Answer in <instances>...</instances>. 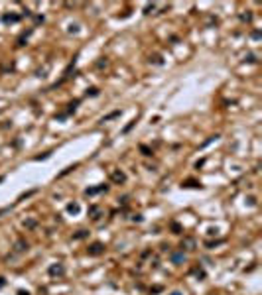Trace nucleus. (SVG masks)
Here are the masks:
<instances>
[{
    "label": "nucleus",
    "instance_id": "nucleus-1",
    "mask_svg": "<svg viewBox=\"0 0 262 295\" xmlns=\"http://www.w3.org/2000/svg\"><path fill=\"white\" fill-rule=\"evenodd\" d=\"M47 274H49L51 277H61V276H65V266H63L61 262L51 264L49 268H47Z\"/></svg>",
    "mask_w": 262,
    "mask_h": 295
},
{
    "label": "nucleus",
    "instance_id": "nucleus-2",
    "mask_svg": "<svg viewBox=\"0 0 262 295\" xmlns=\"http://www.w3.org/2000/svg\"><path fill=\"white\" fill-rule=\"evenodd\" d=\"M87 254L89 256H95V258L104 254V244H103V242H93V244L87 248Z\"/></svg>",
    "mask_w": 262,
    "mask_h": 295
},
{
    "label": "nucleus",
    "instance_id": "nucleus-3",
    "mask_svg": "<svg viewBox=\"0 0 262 295\" xmlns=\"http://www.w3.org/2000/svg\"><path fill=\"white\" fill-rule=\"evenodd\" d=\"M110 181H112V183H116V185H120V183L126 181V175H124L122 171H118V169H116V171H112V173H110Z\"/></svg>",
    "mask_w": 262,
    "mask_h": 295
},
{
    "label": "nucleus",
    "instance_id": "nucleus-4",
    "mask_svg": "<svg viewBox=\"0 0 262 295\" xmlns=\"http://www.w3.org/2000/svg\"><path fill=\"white\" fill-rule=\"evenodd\" d=\"M179 246H181V250H195V238H191V236H185Z\"/></svg>",
    "mask_w": 262,
    "mask_h": 295
},
{
    "label": "nucleus",
    "instance_id": "nucleus-5",
    "mask_svg": "<svg viewBox=\"0 0 262 295\" xmlns=\"http://www.w3.org/2000/svg\"><path fill=\"white\" fill-rule=\"evenodd\" d=\"M170 260H171V264H183V262H185V254H183V250H179V252H171Z\"/></svg>",
    "mask_w": 262,
    "mask_h": 295
},
{
    "label": "nucleus",
    "instance_id": "nucleus-6",
    "mask_svg": "<svg viewBox=\"0 0 262 295\" xmlns=\"http://www.w3.org/2000/svg\"><path fill=\"white\" fill-rule=\"evenodd\" d=\"M89 217H91L93 220H99L101 218V206L99 205H91L89 206Z\"/></svg>",
    "mask_w": 262,
    "mask_h": 295
},
{
    "label": "nucleus",
    "instance_id": "nucleus-7",
    "mask_svg": "<svg viewBox=\"0 0 262 295\" xmlns=\"http://www.w3.org/2000/svg\"><path fill=\"white\" fill-rule=\"evenodd\" d=\"M22 16H18V14H4L2 16V22L4 24H16V22H20Z\"/></svg>",
    "mask_w": 262,
    "mask_h": 295
},
{
    "label": "nucleus",
    "instance_id": "nucleus-8",
    "mask_svg": "<svg viewBox=\"0 0 262 295\" xmlns=\"http://www.w3.org/2000/svg\"><path fill=\"white\" fill-rule=\"evenodd\" d=\"M109 187L107 185H99V187H89V189H85V195H97V193H103V191H107Z\"/></svg>",
    "mask_w": 262,
    "mask_h": 295
},
{
    "label": "nucleus",
    "instance_id": "nucleus-9",
    "mask_svg": "<svg viewBox=\"0 0 262 295\" xmlns=\"http://www.w3.org/2000/svg\"><path fill=\"white\" fill-rule=\"evenodd\" d=\"M14 250L20 254V252H26L28 250V242L24 240V238H20V240H16V244H14Z\"/></svg>",
    "mask_w": 262,
    "mask_h": 295
},
{
    "label": "nucleus",
    "instance_id": "nucleus-10",
    "mask_svg": "<svg viewBox=\"0 0 262 295\" xmlns=\"http://www.w3.org/2000/svg\"><path fill=\"white\" fill-rule=\"evenodd\" d=\"M181 187L183 189H201V183L199 181H193V179H187L181 183Z\"/></svg>",
    "mask_w": 262,
    "mask_h": 295
},
{
    "label": "nucleus",
    "instance_id": "nucleus-11",
    "mask_svg": "<svg viewBox=\"0 0 262 295\" xmlns=\"http://www.w3.org/2000/svg\"><path fill=\"white\" fill-rule=\"evenodd\" d=\"M170 228H171V232H174V234H181V232H183V226L179 224V223H176V220L170 224Z\"/></svg>",
    "mask_w": 262,
    "mask_h": 295
},
{
    "label": "nucleus",
    "instance_id": "nucleus-12",
    "mask_svg": "<svg viewBox=\"0 0 262 295\" xmlns=\"http://www.w3.org/2000/svg\"><path fill=\"white\" fill-rule=\"evenodd\" d=\"M120 114H122L120 110H112V112H110V114H107V116H104V118H103L101 122H109V120H112V118H118V116H120Z\"/></svg>",
    "mask_w": 262,
    "mask_h": 295
},
{
    "label": "nucleus",
    "instance_id": "nucleus-13",
    "mask_svg": "<svg viewBox=\"0 0 262 295\" xmlns=\"http://www.w3.org/2000/svg\"><path fill=\"white\" fill-rule=\"evenodd\" d=\"M89 236V230H77L73 234V240H83V238H87Z\"/></svg>",
    "mask_w": 262,
    "mask_h": 295
},
{
    "label": "nucleus",
    "instance_id": "nucleus-14",
    "mask_svg": "<svg viewBox=\"0 0 262 295\" xmlns=\"http://www.w3.org/2000/svg\"><path fill=\"white\" fill-rule=\"evenodd\" d=\"M191 274H193V276H197V279H205V271L201 270V268H193V270H191Z\"/></svg>",
    "mask_w": 262,
    "mask_h": 295
},
{
    "label": "nucleus",
    "instance_id": "nucleus-15",
    "mask_svg": "<svg viewBox=\"0 0 262 295\" xmlns=\"http://www.w3.org/2000/svg\"><path fill=\"white\" fill-rule=\"evenodd\" d=\"M140 152H142V156H146V158H150V156L154 153V152H152V148H148V146H144V144L140 146Z\"/></svg>",
    "mask_w": 262,
    "mask_h": 295
},
{
    "label": "nucleus",
    "instance_id": "nucleus-16",
    "mask_svg": "<svg viewBox=\"0 0 262 295\" xmlns=\"http://www.w3.org/2000/svg\"><path fill=\"white\" fill-rule=\"evenodd\" d=\"M67 211L73 212V215H77V212H79V205L77 203H69V205H67Z\"/></svg>",
    "mask_w": 262,
    "mask_h": 295
},
{
    "label": "nucleus",
    "instance_id": "nucleus-17",
    "mask_svg": "<svg viewBox=\"0 0 262 295\" xmlns=\"http://www.w3.org/2000/svg\"><path fill=\"white\" fill-rule=\"evenodd\" d=\"M77 105H79V100H73L71 105H69V108H67V112H65V114H67V116L73 114V112H75V108H77Z\"/></svg>",
    "mask_w": 262,
    "mask_h": 295
},
{
    "label": "nucleus",
    "instance_id": "nucleus-18",
    "mask_svg": "<svg viewBox=\"0 0 262 295\" xmlns=\"http://www.w3.org/2000/svg\"><path fill=\"white\" fill-rule=\"evenodd\" d=\"M97 94H99V88H97V87L87 88V97H97Z\"/></svg>",
    "mask_w": 262,
    "mask_h": 295
},
{
    "label": "nucleus",
    "instance_id": "nucleus-19",
    "mask_svg": "<svg viewBox=\"0 0 262 295\" xmlns=\"http://www.w3.org/2000/svg\"><path fill=\"white\" fill-rule=\"evenodd\" d=\"M24 226H26V228H36V226H37V220L30 218V220H26V223H24Z\"/></svg>",
    "mask_w": 262,
    "mask_h": 295
},
{
    "label": "nucleus",
    "instance_id": "nucleus-20",
    "mask_svg": "<svg viewBox=\"0 0 262 295\" xmlns=\"http://www.w3.org/2000/svg\"><path fill=\"white\" fill-rule=\"evenodd\" d=\"M150 63H156V65H162L164 61H162V57H160V55H152V57H150Z\"/></svg>",
    "mask_w": 262,
    "mask_h": 295
},
{
    "label": "nucleus",
    "instance_id": "nucleus-21",
    "mask_svg": "<svg viewBox=\"0 0 262 295\" xmlns=\"http://www.w3.org/2000/svg\"><path fill=\"white\" fill-rule=\"evenodd\" d=\"M134 124H136V120H132V122H128V124H126V126H124V130H122V134H128V132L134 128Z\"/></svg>",
    "mask_w": 262,
    "mask_h": 295
},
{
    "label": "nucleus",
    "instance_id": "nucleus-22",
    "mask_svg": "<svg viewBox=\"0 0 262 295\" xmlns=\"http://www.w3.org/2000/svg\"><path fill=\"white\" fill-rule=\"evenodd\" d=\"M75 167H77V165H69V167H65V169H63V171H61V173H59L57 177H63V175H67V173H71V171H73V169H75Z\"/></svg>",
    "mask_w": 262,
    "mask_h": 295
},
{
    "label": "nucleus",
    "instance_id": "nucleus-23",
    "mask_svg": "<svg viewBox=\"0 0 262 295\" xmlns=\"http://www.w3.org/2000/svg\"><path fill=\"white\" fill-rule=\"evenodd\" d=\"M241 20H242V22H250V20H252V14H250V12L241 14Z\"/></svg>",
    "mask_w": 262,
    "mask_h": 295
},
{
    "label": "nucleus",
    "instance_id": "nucleus-24",
    "mask_svg": "<svg viewBox=\"0 0 262 295\" xmlns=\"http://www.w3.org/2000/svg\"><path fill=\"white\" fill-rule=\"evenodd\" d=\"M97 67H99V69H103V67H107V59H104V57H101L99 61H97Z\"/></svg>",
    "mask_w": 262,
    "mask_h": 295
},
{
    "label": "nucleus",
    "instance_id": "nucleus-25",
    "mask_svg": "<svg viewBox=\"0 0 262 295\" xmlns=\"http://www.w3.org/2000/svg\"><path fill=\"white\" fill-rule=\"evenodd\" d=\"M221 242H223V240H215V242H207V244H205V246H207V248H215V246H219V244H221Z\"/></svg>",
    "mask_w": 262,
    "mask_h": 295
},
{
    "label": "nucleus",
    "instance_id": "nucleus-26",
    "mask_svg": "<svg viewBox=\"0 0 262 295\" xmlns=\"http://www.w3.org/2000/svg\"><path fill=\"white\" fill-rule=\"evenodd\" d=\"M244 61H248V63H256V57H254V55L250 53V55H246V57H244Z\"/></svg>",
    "mask_w": 262,
    "mask_h": 295
},
{
    "label": "nucleus",
    "instance_id": "nucleus-27",
    "mask_svg": "<svg viewBox=\"0 0 262 295\" xmlns=\"http://www.w3.org/2000/svg\"><path fill=\"white\" fill-rule=\"evenodd\" d=\"M152 10H156V4H148V6H146V10H144V14H150Z\"/></svg>",
    "mask_w": 262,
    "mask_h": 295
},
{
    "label": "nucleus",
    "instance_id": "nucleus-28",
    "mask_svg": "<svg viewBox=\"0 0 262 295\" xmlns=\"http://www.w3.org/2000/svg\"><path fill=\"white\" fill-rule=\"evenodd\" d=\"M49 156H51V153L47 152V153H43V156H37V158H34V159H36V161H40V159H47Z\"/></svg>",
    "mask_w": 262,
    "mask_h": 295
},
{
    "label": "nucleus",
    "instance_id": "nucleus-29",
    "mask_svg": "<svg viewBox=\"0 0 262 295\" xmlns=\"http://www.w3.org/2000/svg\"><path fill=\"white\" fill-rule=\"evenodd\" d=\"M162 289H164V287H162V285H154V287H152V293H160Z\"/></svg>",
    "mask_w": 262,
    "mask_h": 295
},
{
    "label": "nucleus",
    "instance_id": "nucleus-30",
    "mask_svg": "<svg viewBox=\"0 0 262 295\" xmlns=\"http://www.w3.org/2000/svg\"><path fill=\"white\" fill-rule=\"evenodd\" d=\"M132 220H134V223H142V215H134Z\"/></svg>",
    "mask_w": 262,
    "mask_h": 295
},
{
    "label": "nucleus",
    "instance_id": "nucleus-31",
    "mask_svg": "<svg viewBox=\"0 0 262 295\" xmlns=\"http://www.w3.org/2000/svg\"><path fill=\"white\" fill-rule=\"evenodd\" d=\"M250 35H252V38H254V40H258V38H260V32H258V30H254V32H252Z\"/></svg>",
    "mask_w": 262,
    "mask_h": 295
},
{
    "label": "nucleus",
    "instance_id": "nucleus-32",
    "mask_svg": "<svg viewBox=\"0 0 262 295\" xmlns=\"http://www.w3.org/2000/svg\"><path fill=\"white\" fill-rule=\"evenodd\" d=\"M203 164H205V159H199L197 164H195V167H197V169H199V167H203Z\"/></svg>",
    "mask_w": 262,
    "mask_h": 295
},
{
    "label": "nucleus",
    "instance_id": "nucleus-33",
    "mask_svg": "<svg viewBox=\"0 0 262 295\" xmlns=\"http://www.w3.org/2000/svg\"><path fill=\"white\" fill-rule=\"evenodd\" d=\"M248 205L254 206V205H256V199H254V197H248Z\"/></svg>",
    "mask_w": 262,
    "mask_h": 295
},
{
    "label": "nucleus",
    "instance_id": "nucleus-34",
    "mask_svg": "<svg viewBox=\"0 0 262 295\" xmlns=\"http://www.w3.org/2000/svg\"><path fill=\"white\" fill-rule=\"evenodd\" d=\"M8 211H10V206H6V209H0V217H2L4 212H8Z\"/></svg>",
    "mask_w": 262,
    "mask_h": 295
},
{
    "label": "nucleus",
    "instance_id": "nucleus-35",
    "mask_svg": "<svg viewBox=\"0 0 262 295\" xmlns=\"http://www.w3.org/2000/svg\"><path fill=\"white\" fill-rule=\"evenodd\" d=\"M18 295H30V293H28V291H24V289H20V291H18Z\"/></svg>",
    "mask_w": 262,
    "mask_h": 295
},
{
    "label": "nucleus",
    "instance_id": "nucleus-36",
    "mask_svg": "<svg viewBox=\"0 0 262 295\" xmlns=\"http://www.w3.org/2000/svg\"><path fill=\"white\" fill-rule=\"evenodd\" d=\"M170 295H183V293H181V291H171Z\"/></svg>",
    "mask_w": 262,
    "mask_h": 295
},
{
    "label": "nucleus",
    "instance_id": "nucleus-37",
    "mask_svg": "<svg viewBox=\"0 0 262 295\" xmlns=\"http://www.w3.org/2000/svg\"><path fill=\"white\" fill-rule=\"evenodd\" d=\"M4 283H6V282H4V277H0V287H2Z\"/></svg>",
    "mask_w": 262,
    "mask_h": 295
},
{
    "label": "nucleus",
    "instance_id": "nucleus-38",
    "mask_svg": "<svg viewBox=\"0 0 262 295\" xmlns=\"http://www.w3.org/2000/svg\"><path fill=\"white\" fill-rule=\"evenodd\" d=\"M2 181H4V177H2V175H0V183H2Z\"/></svg>",
    "mask_w": 262,
    "mask_h": 295
}]
</instances>
